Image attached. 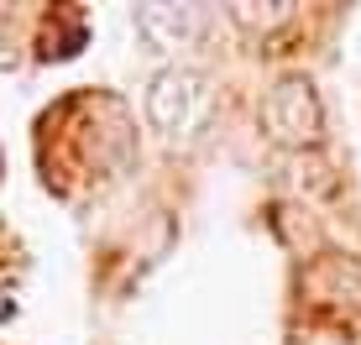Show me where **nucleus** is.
<instances>
[{
    "label": "nucleus",
    "mask_w": 361,
    "mask_h": 345,
    "mask_svg": "<svg viewBox=\"0 0 361 345\" xmlns=\"http://www.w3.org/2000/svg\"><path fill=\"white\" fill-rule=\"evenodd\" d=\"M204 27H209L204 6H168V0L136 6V37L147 42V53L173 58V63H178L183 53H194V47H199Z\"/></svg>",
    "instance_id": "obj_3"
},
{
    "label": "nucleus",
    "mask_w": 361,
    "mask_h": 345,
    "mask_svg": "<svg viewBox=\"0 0 361 345\" xmlns=\"http://www.w3.org/2000/svg\"><path fill=\"white\" fill-rule=\"evenodd\" d=\"M262 131L278 146H288V152H304V146L319 142V131H325V105H319V89L304 73H283L262 94Z\"/></svg>",
    "instance_id": "obj_2"
},
{
    "label": "nucleus",
    "mask_w": 361,
    "mask_h": 345,
    "mask_svg": "<svg viewBox=\"0 0 361 345\" xmlns=\"http://www.w3.org/2000/svg\"><path fill=\"white\" fill-rule=\"evenodd\" d=\"M209 110H215V89H209V79L189 63L157 68L152 84H147V120H152V131H163L168 142L199 137Z\"/></svg>",
    "instance_id": "obj_1"
},
{
    "label": "nucleus",
    "mask_w": 361,
    "mask_h": 345,
    "mask_svg": "<svg viewBox=\"0 0 361 345\" xmlns=\"http://www.w3.org/2000/svg\"><path fill=\"white\" fill-rule=\"evenodd\" d=\"M231 21L235 27H246V32H272V27H283V21H293V6L288 0H241V6H231Z\"/></svg>",
    "instance_id": "obj_4"
}]
</instances>
